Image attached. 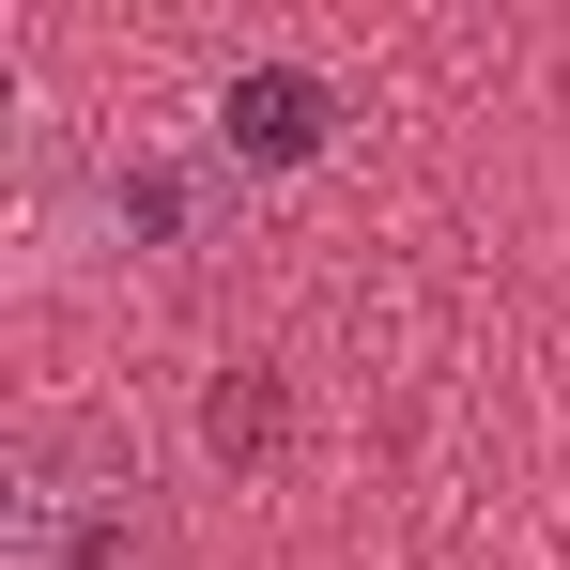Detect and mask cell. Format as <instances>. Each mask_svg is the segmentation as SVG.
Masks as SVG:
<instances>
[{"instance_id": "cell-1", "label": "cell", "mask_w": 570, "mask_h": 570, "mask_svg": "<svg viewBox=\"0 0 570 570\" xmlns=\"http://www.w3.org/2000/svg\"><path fill=\"white\" fill-rule=\"evenodd\" d=\"M0 570H170V493L108 416H31L0 448Z\"/></svg>"}]
</instances>
